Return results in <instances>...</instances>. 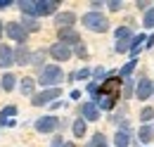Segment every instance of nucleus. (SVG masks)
<instances>
[{
  "label": "nucleus",
  "mask_w": 154,
  "mask_h": 147,
  "mask_svg": "<svg viewBox=\"0 0 154 147\" xmlns=\"http://www.w3.org/2000/svg\"><path fill=\"white\" fill-rule=\"evenodd\" d=\"M64 71H62V67H57V64H45L43 69H40V74H38V81L40 86H43V90L45 88H59L62 83H64Z\"/></svg>",
  "instance_id": "obj_1"
},
{
  "label": "nucleus",
  "mask_w": 154,
  "mask_h": 147,
  "mask_svg": "<svg viewBox=\"0 0 154 147\" xmlns=\"http://www.w3.org/2000/svg\"><path fill=\"white\" fill-rule=\"evenodd\" d=\"M81 21H83V26L88 29V31H93V33H104V31H109V19L104 17L102 12H85L83 17H81Z\"/></svg>",
  "instance_id": "obj_2"
},
{
  "label": "nucleus",
  "mask_w": 154,
  "mask_h": 147,
  "mask_svg": "<svg viewBox=\"0 0 154 147\" xmlns=\"http://www.w3.org/2000/svg\"><path fill=\"white\" fill-rule=\"evenodd\" d=\"M57 97H62V88H45V90L36 92V95L31 97V105H33V107H45V105L57 102Z\"/></svg>",
  "instance_id": "obj_3"
},
{
  "label": "nucleus",
  "mask_w": 154,
  "mask_h": 147,
  "mask_svg": "<svg viewBox=\"0 0 154 147\" xmlns=\"http://www.w3.org/2000/svg\"><path fill=\"white\" fill-rule=\"evenodd\" d=\"M121 88H123V78L119 76H109L104 83H100V95H107V97H112V100H119L121 97Z\"/></svg>",
  "instance_id": "obj_4"
},
{
  "label": "nucleus",
  "mask_w": 154,
  "mask_h": 147,
  "mask_svg": "<svg viewBox=\"0 0 154 147\" xmlns=\"http://www.w3.org/2000/svg\"><path fill=\"white\" fill-rule=\"evenodd\" d=\"M59 126H62V121H59L55 114L38 116V119H36V124H33V128L38 130V133H55V130H59Z\"/></svg>",
  "instance_id": "obj_5"
},
{
  "label": "nucleus",
  "mask_w": 154,
  "mask_h": 147,
  "mask_svg": "<svg viewBox=\"0 0 154 147\" xmlns=\"http://www.w3.org/2000/svg\"><path fill=\"white\" fill-rule=\"evenodd\" d=\"M5 33L12 38L14 43H19V45H26V40H29V33L21 26V21H7L5 24Z\"/></svg>",
  "instance_id": "obj_6"
},
{
  "label": "nucleus",
  "mask_w": 154,
  "mask_h": 147,
  "mask_svg": "<svg viewBox=\"0 0 154 147\" xmlns=\"http://www.w3.org/2000/svg\"><path fill=\"white\" fill-rule=\"evenodd\" d=\"M48 55L52 57L55 62H69L71 59V55H74V50L69 48V45H64V43H52L50 48H48Z\"/></svg>",
  "instance_id": "obj_7"
},
{
  "label": "nucleus",
  "mask_w": 154,
  "mask_h": 147,
  "mask_svg": "<svg viewBox=\"0 0 154 147\" xmlns=\"http://www.w3.org/2000/svg\"><path fill=\"white\" fill-rule=\"evenodd\" d=\"M152 95H154V83L147 76H142V78L137 81V86H135V97H137V100H149Z\"/></svg>",
  "instance_id": "obj_8"
},
{
  "label": "nucleus",
  "mask_w": 154,
  "mask_h": 147,
  "mask_svg": "<svg viewBox=\"0 0 154 147\" xmlns=\"http://www.w3.org/2000/svg\"><path fill=\"white\" fill-rule=\"evenodd\" d=\"M59 2L57 0H36V17H50L57 14Z\"/></svg>",
  "instance_id": "obj_9"
},
{
  "label": "nucleus",
  "mask_w": 154,
  "mask_h": 147,
  "mask_svg": "<svg viewBox=\"0 0 154 147\" xmlns=\"http://www.w3.org/2000/svg\"><path fill=\"white\" fill-rule=\"evenodd\" d=\"M57 38H59V43H64V45H69V48H76L78 43H81V36H78L76 29H59Z\"/></svg>",
  "instance_id": "obj_10"
},
{
  "label": "nucleus",
  "mask_w": 154,
  "mask_h": 147,
  "mask_svg": "<svg viewBox=\"0 0 154 147\" xmlns=\"http://www.w3.org/2000/svg\"><path fill=\"white\" fill-rule=\"evenodd\" d=\"M81 116L85 119V124L88 121H100V109H97V105L93 100H88V102L81 105Z\"/></svg>",
  "instance_id": "obj_11"
},
{
  "label": "nucleus",
  "mask_w": 154,
  "mask_h": 147,
  "mask_svg": "<svg viewBox=\"0 0 154 147\" xmlns=\"http://www.w3.org/2000/svg\"><path fill=\"white\" fill-rule=\"evenodd\" d=\"M55 24H57V31L59 29H74L76 14H74V12H57V14H55Z\"/></svg>",
  "instance_id": "obj_12"
},
{
  "label": "nucleus",
  "mask_w": 154,
  "mask_h": 147,
  "mask_svg": "<svg viewBox=\"0 0 154 147\" xmlns=\"http://www.w3.org/2000/svg\"><path fill=\"white\" fill-rule=\"evenodd\" d=\"M12 64H14V50H12L10 45L0 43V67H2V69H10Z\"/></svg>",
  "instance_id": "obj_13"
},
{
  "label": "nucleus",
  "mask_w": 154,
  "mask_h": 147,
  "mask_svg": "<svg viewBox=\"0 0 154 147\" xmlns=\"http://www.w3.org/2000/svg\"><path fill=\"white\" fill-rule=\"evenodd\" d=\"M36 78L33 76H24V78H19V90L21 95H26V97H33L36 95Z\"/></svg>",
  "instance_id": "obj_14"
},
{
  "label": "nucleus",
  "mask_w": 154,
  "mask_h": 147,
  "mask_svg": "<svg viewBox=\"0 0 154 147\" xmlns=\"http://www.w3.org/2000/svg\"><path fill=\"white\" fill-rule=\"evenodd\" d=\"M14 64H19V67L31 64V50L26 45H17V50H14Z\"/></svg>",
  "instance_id": "obj_15"
},
{
  "label": "nucleus",
  "mask_w": 154,
  "mask_h": 147,
  "mask_svg": "<svg viewBox=\"0 0 154 147\" xmlns=\"http://www.w3.org/2000/svg\"><path fill=\"white\" fill-rule=\"evenodd\" d=\"M17 81H19V78H17L12 71H5V74H2V78H0V88H2L5 92H10V90L17 88Z\"/></svg>",
  "instance_id": "obj_16"
},
{
  "label": "nucleus",
  "mask_w": 154,
  "mask_h": 147,
  "mask_svg": "<svg viewBox=\"0 0 154 147\" xmlns=\"http://www.w3.org/2000/svg\"><path fill=\"white\" fill-rule=\"evenodd\" d=\"M137 140L142 142V147H147L154 140V126H140V130H137Z\"/></svg>",
  "instance_id": "obj_17"
},
{
  "label": "nucleus",
  "mask_w": 154,
  "mask_h": 147,
  "mask_svg": "<svg viewBox=\"0 0 154 147\" xmlns=\"http://www.w3.org/2000/svg\"><path fill=\"white\" fill-rule=\"evenodd\" d=\"M17 7L21 10L24 17H36V0H19ZM36 19H38V17H36Z\"/></svg>",
  "instance_id": "obj_18"
},
{
  "label": "nucleus",
  "mask_w": 154,
  "mask_h": 147,
  "mask_svg": "<svg viewBox=\"0 0 154 147\" xmlns=\"http://www.w3.org/2000/svg\"><path fill=\"white\" fill-rule=\"evenodd\" d=\"M93 102L97 105V109H100V111H109V109H114V105H116V100L107 97V95H97Z\"/></svg>",
  "instance_id": "obj_19"
},
{
  "label": "nucleus",
  "mask_w": 154,
  "mask_h": 147,
  "mask_svg": "<svg viewBox=\"0 0 154 147\" xmlns=\"http://www.w3.org/2000/svg\"><path fill=\"white\" fill-rule=\"evenodd\" d=\"M45 57H48V50H45V48L33 50V52H31V64H33V67H38V69H43V67H45V64H43V62H45Z\"/></svg>",
  "instance_id": "obj_20"
},
{
  "label": "nucleus",
  "mask_w": 154,
  "mask_h": 147,
  "mask_svg": "<svg viewBox=\"0 0 154 147\" xmlns=\"http://www.w3.org/2000/svg\"><path fill=\"white\" fill-rule=\"evenodd\" d=\"M21 26L26 29V33H36V31H40V24L36 17H21Z\"/></svg>",
  "instance_id": "obj_21"
},
{
  "label": "nucleus",
  "mask_w": 154,
  "mask_h": 147,
  "mask_svg": "<svg viewBox=\"0 0 154 147\" xmlns=\"http://www.w3.org/2000/svg\"><path fill=\"white\" fill-rule=\"evenodd\" d=\"M71 130H74V135H76V138H85V130H88L85 119H76V121L71 124Z\"/></svg>",
  "instance_id": "obj_22"
},
{
  "label": "nucleus",
  "mask_w": 154,
  "mask_h": 147,
  "mask_svg": "<svg viewBox=\"0 0 154 147\" xmlns=\"http://www.w3.org/2000/svg\"><path fill=\"white\" fill-rule=\"evenodd\" d=\"M142 43H147V36H145V33H140V36H135V38H133V43H131V55H133V59H135V55L140 52Z\"/></svg>",
  "instance_id": "obj_23"
},
{
  "label": "nucleus",
  "mask_w": 154,
  "mask_h": 147,
  "mask_svg": "<svg viewBox=\"0 0 154 147\" xmlns=\"http://www.w3.org/2000/svg\"><path fill=\"white\" fill-rule=\"evenodd\" d=\"M128 142H131V133L128 128H121L116 133V147H128Z\"/></svg>",
  "instance_id": "obj_24"
},
{
  "label": "nucleus",
  "mask_w": 154,
  "mask_h": 147,
  "mask_svg": "<svg viewBox=\"0 0 154 147\" xmlns=\"http://www.w3.org/2000/svg\"><path fill=\"white\" fill-rule=\"evenodd\" d=\"M140 121H142V126H149V121H154V109H152V107H142V111H140Z\"/></svg>",
  "instance_id": "obj_25"
},
{
  "label": "nucleus",
  "mask_w": 154,
  "mask_h": 147,
  "mask_svg": "<svg viewBox=\"0 0 154 147\" xmlns=\"http://www.w3.org/2000/svg\"><path fill=\"white\" fill-rule=\"evenodd\" d=\"M131 33H133V29H131V26H119V29L114 31L116 40H128V38H131Z\"/></svg>",
  "instance_id": "obj_26"
},
{
  "label": "nucleus",
  "mask_w": 154,
  "mask_h": 147,
  "mask_svg": "<svg viewBox=\"0 0 154 147\" xmlns=\"http://www.w3.org/2000/svg\"><path fill=\"white\" fill-rule=\"evenodd\" d=\"M93 78H95V83H104V81L109 78V71H107L104 67H97L95 71H93Z\"/></svg>",
  "instance_id": "obj_27"
},
{
  "label": "nucleus",
  "mask_w": 154,
  "mask_h": 147,
  "mask_svg": "<svg viewBox=\"0 0 154 147\" xmlns=\"http://www.w3.org/2000/svg\"><path fill=\"white\" fill-rule=\"evenodd\" d=\"M135 67H137V59H131L126 67H121V71H119V74H121V78H128V76L135 71Z\"/></svg>",
  "instance_id": "obj_28"
},
{
  "label": "nucleus",
  "mask_w": 154,
  "mask_h": 147,
  "mask_svg": "<svg viewBox=\"0 0 154 147\" xmlns=\"http://www.w3.org/2000/svg\"><path fill=\"white\" fill-rule=\"evenodd\" d=\"M142 26L145 29H154V7H149L145 12V19H142Z\"/></svg>",
  "instance_id": "obj_29"
},
{
  "label": "nucleus",
  "mask_w": 154,
  "mask_h": 147,
  "mask_svg": "<svg viewBox=\"0 0 154 147\" xmlns=\"http://www.w3.org/2000/svg\"><path fill=\"white\" fill-rule=\"evenodd\" d=\"M90 147H107V138H104L102 133H95V135L90 138Z\"/></svg>",
  "instance_id": "obj_30"
},
{
  "label": "nucleus",
  "mask_w": 154,
  "mask_h": 147,
  "mask_svg": "<svg viewBox=\"0 0 154 147\" xmlns=\"http://www.w3.org/2000/svg\"><path fill=\"white\" fill-rule=\"evenodd\" d=\"M10 116H17V107L14 105H7L0 109V119H10Z\"/></svg>",
  "instance_id": "obj_31"
},
{
  "label": "nucleus",
  "mask_w": 154,
  "mask_h": 147,
  "mask_svg": "<svg viewBox=\"0 0 154 147\" xmlns=\"http://www.w3.org/2000/svg\"><path fill=\"white\" fill-rule=\"evenodd\" d=\"M85 90H88V95H90V97H93V100H95L97 95H100V83H95V81H90V83H88V88H85Z\"/></svg>",
  "instance_id": "obj_32"
},
{
  "label": "nucleus",
  "mask_w": 154,
  "mask_h": 147,
  "mask_svg": "<svg viewBox=\"0 0 154 147\" xmlns=\"http://www.w3.org/2000/svg\"><path fill=\"white\" fill-rule=\"evenodd\" d=\"M74 55H76L78 59H85V57H88V48H85L83 43H78V45H76V50H74Z\"/></svg>",
  "instance_id": "obj_33"
},
{
  "label": "nucleus",
  "mask_w": 154,
  "mask_h": 147,
  "mask_svg": "<svg viewBox=\"0 0 154 147\" xmlns=\"http://www.w3.org/2000/svg\"><path fill=\"white\" fill-rule=\"evenodd\" d=\"M90 76H93V71H90L88 67H83V69L76 71V81H85V78H90Z\"/></svg>",
  "instance_id": "obj_34"
},
{
  "label": "nucleus",
  "mask_w": 154,
  "mask_h": 147,
  "mask_svg": "<svg viewBox=\"0 0 154 147\" xmlns=\"http://www.w3.org/2000/svg\"><path fill=\"white\" fill-rule=\"evenodd\" d=\"M114 50H116V52H128V50H131V45H128V40H119Z\"/></svg>",
  "instance_id": "obj_35"
},
{
  "label": "nucleus",
  "mask_w": 154,
  "mask_h": 147,
  "mask_svg": "<svg viewBox=\"0 0 154 147\" xmlns=\"http://www.w3.org/2000/svg\"><path fill=\"white\" fill-rule=\"evenodd\" d=\"M107 7H109L112 12H119V10L123 7V2H121V0H109V2H107Z\"/></svg>",
  "instance_id": "obj_36"
},
{
  "label": "nucleus",
  "mask_w": 154,
  "mask_h": 147,
  "mask_svg": "<svg viewBox=\"0 0 154 147\" xmlns=\"http://www.w3.org/2000/svg\"><path fill=\"white\" fill-rule=\"evenodd\" d=\"M123 97H131V90H133V81H123Z\"/></svg>",
  "instance_id": "obj_37"
},
{
  "label": "nucleus",
  "mask_w": 154,
  "mask_h": 147,
  "mask_svg": "<svg viewBox=\"0 0 154 147\" xmlns=\"http://www.w3.org/2000/svg\"><path fill=\"white\" fill-rule=\"evenodd\" d=\"M104 5H107V2H100V0H93V2H90V7H93V12H100V10L104 7Z\"/></svg>",
  "instance_id": "obj_38"
},
{
  "label": "nucleus",
  "mask_w": 154,
  "mask_h": 147,
  "mask_svg": "<svg viewBox=\"0 0 154 147\" xmlns=\"http://www.w3.org/2000/svg\"><path fill=\"white\" fill-rule=\"evenodd\" d=\"M135 5H137L140 10H149V5H152V2H149V0H137Z\"/></svg>",
  "instance_id": "obj_39"
},
{
  "label": "nucleus",
  "mask_w": 154,
  "mask_h": 147,
  "mask_svg": "<svg viewBox=\"0 0 154 147\" xmlns=\"http://www.w3.org/2000/svg\"><path fill=\"white\" fill-rule=\"evenodd\" d=\"M12 5H17L14 0H0V10H7V7H12Z\"/></svg>",
  "instance_id": "obj_40"
},
{
  "label": "nucleus",
  "mask_w": 154,
  "mask_h": 147,
  "mask_svg": "<svg viewBox=\"0 0 154 147\" xmlns=\"http://www.w3.org/2000/svg\"><path fill=\"white\" fill-rule=\"evenodd\" d=\"M145 48H147V50H152V48H154V33H152L149 38H147V43H145Z\"/></svg>",
  "instance_id": "obj_41"
},
{
  "label": "nucleus",
  "mask_w": 154,
  "mask_h": 147,
  "mask_svg": "<svg viewBox=\"0 0 154 147\" xmlns=\"http://www.w3.org/2000/svg\"><path fill=\"white\" fill-rule=\"evenodd\" d=\"M62 105H64V102H62V100H57V102H52V105H50V107H52V109H59V107H62Z\"/></svg>",
  "instance_id": "obj_42"
},
{
  "label": "nucleus",
  "mask_w": 154,
  "mask_h": 147,
  "mask_svg": "<svg viewBox=\"0 0 154 147\" xmlns=\"http://www.w3.org/2000/svg\"><path fill=\"white\" fill-rule=\"evenodd\" d=\"M81 97V90H71V100H78Z\"/></svg>",
  "instance_id": "obj_43"
},
{
  "label": "nucleus",
  "mask_w": 154,
  "mask_h": 147,
  "mask_svg": "<svg viewBox=\"0 0 154 147\" xmlns=\"http://www.w3.org/2000/svg\"><path fill=\"white\" fill-rule=\"evenodd\" d=\"M2 33H5V24H2V19H0V38H2Z\"/></svg>",
  "instance_id": "obj_44"
},
{
  "label": "nucleus",
  "mask_w": 154,
  "mask_h": 147,
  "mask_svg": "<svg viewBox=\"0 0 154 147\" xmlns=\"http://www.w3.org/2000/svg\"><path fill=\"white\" fill-rule=\"evenodd\" d=\"M62 147H76V145H74V142H64Z\"/></svg>",
  "instance_id": "obj_45"
},
{
  "label": "nucleus",
  "mask_w": 154,
  "mask_h": 147,
  "mask_svg": "<svg viewBox=\"0 0 154 147\" xmlns=\"http://www.w3.org/2000/svg\"><path fill=\"white\" fill-rule=\"evenodd\" d=\"M85 147H90V145H85Z\"/></svg>",
  "instance_id": "obj_46"
},
{
  "label": "nucleus",
  "mask_w": 154,
  "mask_h": 147,
  "mask_svg": "<svg viewBox=\"0 0 154 147\" xmlns=\"http://www.w3.org/2000/svg\"><path fill=\"white\" fill-rule=\"evenodd\" d=\"M0 90H2V88H0Z\"/></svg>",
  "instance_id": "obj_47"
}]
</instances>
